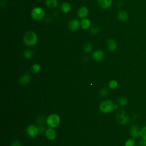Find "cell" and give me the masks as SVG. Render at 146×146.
<instances>
[{
  "mask_svg": "<svg viewBox=\"0 0 146 146\" xmlns=\"http://www.w3.org/2000/svg\"><path fill=\"white\" fill-rule=\"evenodd\" d=\"M108 93H109V91L107 87H103L101 88L99 91V94L102 97L107 96L108 95Z\"/></svg>",
  "mask_w": 146,
  "mask_h": 146,
  "instance_id": "cell-23",
  "label": "cell"
},
{
  "mask_svg": "<svg viewBox=\"0 0 146 146\" xmlns=\"http://www.w3.org/2000/svg\"><path fill=\"white\" fill-rule=\"evenodd\" d=\"M10 146H22L21 143L18 140H14L11 144Z\"/></svg>",
  "mask_w": 146,
  "mask_h": 146,
  "instance_id": "cell-28",
  "label": "cell"
},
{
  "mask_svg": "<svg viewBox=\"0 0 146 146\" xmlns=\"http://www.w3.org/2000/svg\"><path fill=\"white\" fill-rule=\"evenodd\" d=\"M23 40L27 46H33L37 43L38 36L35 32L33 31H28L24 34Z\"/></svg>",
  "mask_w": 146,
  "mask_h": 146,
  "instance_id": "cell-1",
  "label": "cell"
},
{
  "mask_svg": "<svg viewBox=\"0 0 146 146\" xmlns=\"http://www.w3.org/2000/svg\"><path fill=\"white\" fill-rule=\"evenodd\" d=\"M90 25H91V22L88 19H86V18L82 19V20L80 22V26L84 30L88 29L90 27Z\"/></svg>",
  "mask_w": 146,
  "mask_h": 146,
  "instance_id": "cell-17",
  "label": "cell"
},
{
  "mask_svg": "<svg viewBox=\"0 0 146 146\" xmlns=\"http://www.w3.org/2000/svg\"><path fill=\"white\" fill-rule=\"evenodd\" d=\"M137 146H146V140L142 139L137 143Z\"/></svg>",
  "mask_w": 146,
  "mask_h": 146,
  "instance_id": "cell-29",
  "label": "cell"
},
{
  "mask_svg": "<svg viewBox=\"0 0 146 146\" xmlns=\"http://www.w3.org/2000/svg\"><path fill=\"white\" fill-rule=\"evenodd\" d=\"M26 132L27 135L31 137H35L39 134H40L38 127L34 124L29 125L27 127Z\"/></svg>",
  "mask_w": 146,
  "mask_h": 146,
  "instance_id": "cell-6",
  "label": "cell"
},
{
  "mask_svg": "<svg viewBox=\"0 0 146 146\" xmlns=\"http://www.w3.org/2000/svg\"><path fill=\"white\" fill-rule=\"evenodd\" d=\"M135 140L133 139H128L125 143V146H134Z\"/></svg>",
  "mask_w": 146,
  "mask_h": 146,
  "instance_id": "cell-26",
  "label": "cell"
},
{
  "mask_svg": "<svg viewBox=\"0 0 146 146\" xmlns=\"http://www.w3.org/2000/svg\"><path fill=\"white\" fill-rule=\"evenodd\" d=\"M107 47L109 50L113 51L117 48V43L114 39H109L107 42Z\"/></svg>",
  "mask_w": 146,
  "mask_h": 146,
  "instance_id": "cell-14",
  "label": "cell"
},
{
  "mask_svg": "<svg viewBox=\"0 0 146 146\" xmlns=\"http://www.w3.org/2000/svg\"><path fill=\"white\" fill-rule=\"evenodd\" d=\"M77 14L80 18L84 19L88 14V10L86 7L82 6L79 9Z\"/></svg>",
  "mask_w": 146,
  "mask_h": 146,
  "instance_id": "cell-12",
  "label": "cell"
},
{
  "mask_svg": "<svg viewBox=\"0 0 146 146\" xmlns=\"http://www.w3.org/2000/svg\"><path fill=\"white\" fill-rule=\"evenodd\" d=\"M33 51L31 49H26L23 52V56L27 59L31 58L33 56Z\"/></svg>",
  "mask_w": 146,
  "mask_h": 146,
  "instance_id": "cell-19",
  "label": "cell"
},
{
  "mask_svg": "<svg viewBox=\"0 0 146 146\" xmlns=\"http://www.w3.org/2000/svg\"><path fill=\"white\" fill-rule=\"evenodd\" d=\"M71 6L67 2H63L61 4L60 9L63 13H68L71 10Z\"/></svg>",
  "mask_w": 146,
  "mask_h": 146,
  "instance_id": "cell-16",
  "label": "cell"
},
{
  "mask_svg": "<svg viewBox=\"0 0 146 146\" xmlns=\"http://www.w3.org/2000/svg\"><path fill=\"white\" fill-rule=\"evenodd\" d=\"M112 3V0H98L99 6L102 9L109 8Z\"/></svg>",
  "mask_w": 146,
  "mask_h": 146,
  "instance_id": "cell-13",
  "label": "cell"
},
{
  "mask_svg": "<svg viewBox=\"0 0 146 146\" xmlns=\"http://www.w3.org/2000/svg\"><path fill=\"white\" fill-rule=\"evenodd\" d=\"M60 122V117L56 113H52L48 115L46 119V123L48 127L55 128Z\"/></svg>",
  "mask_w": 146,
  "mask_h": 146,
  "instance_id": "cell-2",
  "label": "cell"
},
{
  "mask_svg": "<svg viewBox=\"0 0 146 146\" xmlns=\"http://www.w3.org/2000/svg\"><path fill=\"white\" fill-rule=\"evenodd\" d=\"M45 136L49 140H54L56 136V133L53 128L49 127L45 131Z\"/></svg>",
  "mask_w": 146,
  "mask_h": 146,
  "instance_id": "cell-9",
  "label": "cell"
},
{
  "mask_svg": "<svg viewBox=\"0 0 146 146\" xmlns=\"http://www.w3.org/2000/svg\"><path fill=\"white\" fill-rule=\"evenodd\" d=\"M128 103L127 99L124 96H121L118 99V103L121 106H124L127 105Z\"/></svg>",
  "mask_w": 146,
  "mask_h": 146,
  "instance_id": "cell-22",
  "label": "cell"
},
{
  "mask_svg": "<svg viewBox=\"0 0 146 146\" xmlns=\"http://www.w3.org/2000/svg\"><path fill=\"white\" fill-rule=\"evenodd\" d=\"M31 71L33 72V73H38L39 72L40 70H41V67L40 66L39 64H37V63H35V64H34L31 68Z\"/></svg>",
  "mask_w": 146,
  "mask_h": 146,
  "instance_id": "cell-21",
  "label": "cell"
},
{
  "mask_svg": "<svg viewBox=\"0 0 146 146\" xmlns=\"http://www.w3.org/2000/svg\"><path fill=\"white\" fill-rule=\"evenodd\" d=\"M117 18L121 22H125L128 18V13L123 10L120 11L117 13Z\"/></svg>",
  "mask_w": 146,
  "mask_h": 146,
  "instance_id": "cell-15",
  "label": "cell"
},
{
  "mask_svg": "<svg viewBox=\"0 0 146 146\" xmlns=\"http://www.w3.org/2000/svg\"><path fill=\"white\" fill-rule=\"evenodd\" d=\"M83 50L86 53H90L91 52L92 50V44L89 43V42H87L84 44L83 46Z\"/></svg>",
  "mask_w": 146,
  "mask_h": 146,
  "instance_id": "cell-20",
  "label": "cell"
},
{
  "mask_svg": "<svg viewBox=\"0 0 146 146\" xmlns=\"http://www.w3.org/2000/svg\"><path fill=\"white\" fill-rule=\"evenodd\" d=\"M100 111L104 113L111 112L115 110V104L110 100H106L100 103L99 105Z\"/></svg>",
  "mask_w": 146,
  "mask_h": 146,
  "instance_id": "cell-3",
  "label": "cell"
},
{
  "mask_svg": "<svg viewBox=\"0 0 146 146\" xmlns=\"http://www.w3.org/2000/svg\"><path fill=\"white\" fill-rule=\"evenodd\" d=\"M118 86V82L116 80H111L109 83L108 86L111 89H115Z\"/></svg>",
  "mask_w": 146,
  "mask_h": 146,
  "instance_id": "cell-24",
  "label": "cell"
},
{
  "mask_svg": "<svg viewBox=\"0 0 146 146\" xmlns=\"http://www.w3.org/2000/svg\"><path fill=\"white\" fill-rule=\"evenodd\" d=\"M99 30H100V29L98 26H94L91 29L90 31L92 34L94 35V34H96L97 33H98V32L99 31Z\"/></svg>",
  "mask_w": 146,
  "mask_h": 146,
  "instance_id": "cell-25",
  "label": "cell"
},
{
  "mask_svg": "<svg viewBox=\"0 0 146 146\" xmlns=\"http://www.w3.org/2000/svg\"><path fill=\"white\" fill-rule=\"evenodd\" d=\"M45 15L44 10L40 7H35L31 11V16L35 21H40L42 19Z\"/></svg>",
  "mask_w": 146,
  "mask_h": 146,
  "instance_id": "cell-4",
  "label": "cell"
},
{
  "mask_svg": "<svg viewBox=\"0 0 146 146\" xmlns=\"http://www.w3.org/2000/svg\"><path fill=\"white\" fill-rule=\"evenodd\" d=\"M140 131L137 125H133L130 128V134L132 137L134 138H137L140 136Z\"/></svg>",
  "mask_w": 146,
  "mask_h": 146,
  "instance_id": "cell-11",
  "label": "cell"
},
{
  "mask_svg": "<svg viewBox=\"0 0 146 146\" xmlns=\"http://www.w3.org/2000/svg\"><path fill=\"white\" fill-rule=\"evenodd\" d=\"M46 5L50 9H54L58 5L57 0H46Z\"/></svg>",
  "mask_w": 146,
  "mask_h": 146,
  "instance_id": "cell-18",
  "label": "cell"
},
{
  "mask_svg": "<svg viewBox=\"0 0 146 146\" xmlns=\"http://www.w3.org/2000/svg\"><path fill=\"white\" fill-rule=\"evenodd\" d=\"M116 119L118 123L120 125L126 124L129 120V116L124 111H120L116 116Z\"/></svg>",
  "mask_w": 146,
  "mask_h": 146,
  "instance_id": "cell-5",
  "label": "cell"
},
{
  "mask_svg": "<svg viewBox=\"0 0 146 146\" xmlns=\"http://www.w3.org/2000/svg\"><path fill=\"white\" fill-rule=\"evenodd\" d=\"M80 26V23L79 22L78 19H71L68 24V29L71 31H76L79 29V27Z\"/></svg>",
  "mask_w": 146,
  "mask_h": 146,
  "instance_id": "cell-8",
  "label": "cell"
},
{
  "mask_svg": "<svg viewBox=\"0 0 146 146\" xmlns=\"http://www.w3.org/2000/svg\"><path fill=\"white\" fill-rule=\"evenodd\" d=\"M140 136L142 139L146 140V126L144 127L140 131Z\"/></svg>",
  "mask_w": 146,
  "mask_h": 146,
  "instance_id": "cell-27",
  "label": "cell"
},
{
  "mask_svg": "<svg viewBox=\"0 0 146 146\" xmlns=\"http://www.w3.org/2000/svg\"><path fill=\"white\" fill-rule=\"evenodd\" d=\"M92 58L96 62H101L105 58V53L101 50H97L93 52Z\"/></svg>",
  "mask_w": 146,
  "mask_h": 146,
  "instance_id": "cell-7",
  "label": "cell"
},
{
  "mask_svg": "<svg viewBox=\"0 0 146 146\" xmlns=\"http://www.w3.org/2000/svg\"><path fill=\"white\" fill-rule=\"evenodd\" d=\"M31 80V76L29 73H26L24 75H22L20 78L19 82V83L22 85H26L29 84Z\"/></svg>",
  "mask_w": 146,
  "mask_h": 146,
  "instance_id": "cell-10",
  "label": "cell"
}]
</instances>
